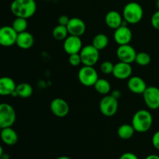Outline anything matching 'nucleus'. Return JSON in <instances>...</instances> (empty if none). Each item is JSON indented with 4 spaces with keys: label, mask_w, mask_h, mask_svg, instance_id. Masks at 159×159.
Listing matches in <instances>:
<instances>
[{
    "label": "nucleus",
    "mask_w": 159,
    "mask_h": 159,
    "mask_svg": "<svg viewBox=\"0 0 159 159\" xmlns=\"http://www.w3.org/2000/svg\"><path fill=\"white\" fill-rule=\"evenodd\" d=\"M151 61H152V58L149 54L146 52H139L137 53L134 62H136L140 66H146L150 64Z\"/></svg>",
    "instance_id": "obj_27"
},
{
    "label": "nucleus",
    "mask_w": 159,
    "mask_h": 159,
    "mask_svg": "<svg viewBox=\"0 0 159 159\" xmlns=\"http://www.w3.org/2000/svg\"><path fill=\"white\" fill-rule=\"evenodd\" d=\"M16 114L13 107L9 103H0V127L2 128L12 127L16 122Z\"/></svg>",
    "instance_id": "obj_5"
},
{
    "label": "nucleus",
    "mask_w": 159,
    "mask_h": 159,
    "mask_svg": "<svg viewBox=\"0 0 159 159\" xmlns=\"http://www.w3.org/2000/svg\"><path fill=\"white\" fill-rule=\"evenodd\" d=\"M152 142L155 148L159 151V130L155 132L154 135L152 136Z\"/></svg>",
    "instance_id": "obj_31"
},
{
    "label": "nucleus",
    "mask_w": 159,
    "mask_h": 159,
    "mask_svg": "<svg viewBox=\"0 0 159 159\" xmlns=\"http://www.w3.org/2000/svg\"><path fill=\"white\" fill-rule=\"evenodd\" d=\"M10 10L16 17L29 19L37 11L35 0H13L10 5Z\"/></svg>",
    "instance_id": "obj_1"
},
{
    "label": "nucleus",
    "mask_w": 159,
    "mask_h": 159,
    "mask_svg": "<svg viewBox=\"0 0 159 159\" xmlns=\"http://www.w3.org/2000/svg\"><path fill=\"white\" fill-rule=\"evenodd\" d=\"M135 130L132 124H122L117 129V134L123 140H128L134 136Z\"/></svg>",
    "instance_id": "obj_22"
},
{
    "label": "nucleus",
    "mask_w": 159,
    "mask_h": 159,
    "mask_svg": "<svg viewBox=\"0 0 159 159\" xmlns=\"http://www.w3.org/2000/svg\"><path fill=\"white\" fill-rule=\"evenodd\" d=\"M70 18H68V16L66 15H61L59 16L58 20H57V22H58L59 25H62V26H67V24L69 22Z\"/></svg>",
    "instance_id": "obj_32"
},
{
    "label": "nucleus",
    "mask_w": 159,
    "mask_h": 159,
    "mask_svg": "<svg viewBox=\"0 0 159 159\" xmlns=\"http://www.w3.org/2000/svg\"><path fill=\"white\" fill-rule=\"evenodd\" d=\"M17 34L12 26H3L0 27V45L2 47H11L16 44Z\"/></svg>",
    "instance_id": "obj_9"
},
{
    "label": "nucleus",
    "mask_w": 159,
    "mask_h": 159,
    "mask_svg": "<svg viewBox=\"0 0 159 159\" xmlns=\"http://www.w3.org/2000/svg\"><path fill=\"white\" fill-rule=\"evenodd\" d=\"M119 159H139L138 157L135 154L132 153V152H126L124 153Z\"/></svg>",
    "instance_id": "obj_33"
},
{
    "label": "nucleus",
    "mask_w": 159,
    "mask_h": 159,
    "mask_svg": "<svg viewBox=\"0 0 159 159\" xmlns=\"http://www.w3.org/2000/svg\"><path fill=\"white\" fill-rule=\"evenodd\" d=\"M50 107L53 114L59 118L65 117L69 113V105L65 99L61 98H55L53 99Z\"/></svg>",
    "instance_id": "obj_13"
},
{
    "label": "nucleus",
    "mask_w": 159,
    "mask_h": 159,
    "mask_svg": "<svg viewBox=\"0 0 159 159\" xmlns=\"http://www.w3.org/2000/svg\"><path fill=\"white\" fill-rule=\"evenodd\" d=\"M2 127H0V134H1V132H2Z\"/></svg>",
    "instance_id": "obj_40"
},
{
    "label": "nucleus",
    "mask_w": 159,
    "mask_h": 159,
    "mask_svg": "<svg viewBox=\"0 0 159 159\" xmlns=\"http://www.w3.org/2000/svg\"><path fill=\"white\" fill-rule=\"evenodd\" d=\"M105 22L109 27L113 30L117 29L124 23L123 16L117 11L115 10H111L107 12L105 16Z\"/></svg>",
    "instance_id": "obj_20"
},
{
    "label": "nucleus",
    "mask_w": 159,
    "mask_h": 159,
    "mask_svg": "<svg viewBox=\"0 0 159 159\" xmlns=\"http://www.w3.org/2000/svg\"><path fill=\"white\" fill-rule=\"evenodd\" d=\"M56 159H71V158H69V157H67V156H61V157H58Z\"/></svg>",
    "instance_id": "obj_38"
},
{
    "label": "nucleus",
    "mask_w": 159,
    "mask_h": 159,
    "mask_svg": "<svg viewBox=\"0 0 159 159\" xmlns=\"http://www.w3.org/2000/svg\"><path fill=\"white\" fill-rule=\"evenodd\" d=\"M156 5H157V7H158V9H159V0H157Z\"/></svg>",
    "instance_id": "obj_39"
},
{
    "label": "nucleus",
    "mask_w": 159,
    "mask_h": 159,
    "mask_svg": "<svg viewBox=\"0 0 159 159\" xmlns=\"http://www.w3.org/2000/svg\"><path fill=\"white\" fill-rule=\"evenodd\" d=\"M132 72H133V69L130 64L120 61L114 65V67H113V76L120 80L129 79L131 76Z\"/></svg>",
    "instance_id": "obj_15"
},
{
    "label": "nucleus",
    "mask_w": 159,
    "mask_h": 159,
    "mask_svg": "<svg viewBox=\"0 0 159 159\" xmlns=\"http://www.w3.org/2000/svg\"><path fill=\"white\" fill-rule=\"evenodd\" d=\"M2 159H9V155H8V154L4 153L2 155Z\"/></svg>",
    "instance_id": "obj_36"
},
{
    "label": "nucleus",
    "mask_w": 159,
    "mask_h": 159,
    "mask_svg": "<svg viewBox=\"0 0 159 159\" xmlns=\"http://www.w3.org/2000/svg\"><path fill=\"white\" fill-rule=\"evenodd\" d=\"M113 67H114V65H113L111 61H103L101 64L100 70L103 74L110 75L113 74Z\"/></svg>",
    "instance_id": "obj_28"
},
{
    "label": "nucleus",
    "mask_w": 159,
    "mask_h": 159,
    "mask_svg": "<svg viewBox=\"0 0 159 159\" xmlns=\"http://www.w3.org/2000/svg\"><path fill=\"white\" fill-rule=\"evenodd\" d=\"M131 123L135 131L138 133H145L152 127L153 117L148 110H139L133 116Z\"/></svg>",
    "instance_id": "obj_2"
},
{
    "label": "nucleus",
    "mask_w": 159,
    "mask_h": 159,
    "mask_svg": "<svg viewBox=\"0 0 159 159\" xmlns=\"http://www.w3.org/2000/svg\"><path fill=\"white\" fill-rule=\"evenodd\" d=\"M34 43V37L30 33L24 31L18 34L16 44L23 50H28L33 47Z\"/></svg>",
    "instance_id": "obj_18"
},
{
    "label": "nucleus",
    "mask_w": 159,
    "mask_h": 159,
    "mask_svg": "<svg viewBox=\"0 0 159 159\" xmlns=\"http://www.w3.org/2000/svg\"><path fill=\"white\" fill-rule=\"evenodd\" d=\"M78 79L82 85L85 87H92L94 86L95 83L99 79V75L93 66L84 65L79 69Z\"/></svg>",
    "instance_id": "obj_4"
},
{
    "label": "nucleus",
    "mask_w": 159,
    "mask_h": 159,
    "mask_svg": "<svg viewBox=\"0 0 159 159\" xmlns=\"http://www.w3.org/2000/svg\"><path fill=\"white\" fill-rule=\"evenodd\" d=\"M79 54L82 63L85 66H94L99 59V51L93 44L82 47Z\"/></svg>",
    "instance_id": "obj_6"
},
{
    "label": "nucleus",
    "mask_w": 159,
    "mask_h": 159,
    "mask_svg": "<svg viewBox=\"0 0 159 159\" xmlns=\"http://www.w3.org/2000/svg\"><path fill=\"white\" fill-rule=\"evenodd\" d=\"M63 48L68 55L79 54L82 48V42L80 37L72 35L68 36V37L64 40Z\"/></svg>",
    "instance_id": "obj_12"
},
{
    "label": "nucleus",
    "mask_w": 159,
    "mask_h": 159,
    "mask_svg": "<svg viewBox=\"0 0 159 159\" xmlns=\"http://www.w3.org/2000/svg\"><path fill=\"white\" fill-rule=\"evenodd\" d=\"M151 23L152 26L157 30H159V9L156 11L155 13L152 15L151 19Z\"/></svg>",
    "instance_id": "obj_30"
},
{
    "label": "nucleus",
    "mask_w": 159,
    "mask_h": 159,
    "mask_svg": "<svg viewBox=\"0 0 159 159\" xmlns=\"http://www.w3.org/2000/svg\"><path fill=\"white\" fill-rule=\"evenodd\" d=\"M16 84L10 77L4 76L0 78V96H11L16 91Z\"/></svg>",
    "instance_id": "obj_17"
},
{
    "label": "nucleus",
    "mask_w": 159,
    "mask_h": 159,
    "mask_svg": "<svg viewBox=\"0 0 159 159\" xmlns=\"http://www.w3.org/2000/svg\"><path fill=\"white\" fill-rule=\"evenodd\" d=\"M144 101L150 110H158L159 108V88L156 86H148L143 93Z\"/></svg>",
    "instance_id": "obj_8"
},
{
    "label": "nucleus",
    "mask_w": 159,
    "mask_h": 159,
    "mask_svg": "<svg viewBox=\"0 0 159 159\" xmlns=\"http://www.w3.org/2000/svg\"><path fill=\"white\" fill-rule=\"evenodd\" d=\"M68 61L71 66L77 67L82 63V60H81L80 54H70L69 57H68Z\"/></svg>",
    "instance_id": "obj_29"
},
{
    "label": "nucleus",
    "mask_w": 159,
    "mask_h": 159,
    "mask_svg": "<svg viewBox=\"0 0 159 159\" xmlns=\"http://www.w3.org/2000/svg\"><path fill=\"white\" fill-rule=\"evenodd\" d=\"M0 138L4 144L9 146L15 145L19 140L18 134L16 130L12 128V127L2 128L0 134Z\"/></svg>",
    "instance_id": "obj_19"
},
{
    "label": "nucleus",
    "mask_w": 159,
    "mask_h": 159,
    "mask_svg": "<svg viewBox=\"0 0 159 159\" xmlns=\"http://www.w3.org/2000/svg\"><path fill=\"white\" fill-rule=\"evenodd\" d=\"M109 43V38L106 34H96L93 39L92 44L99 51L105 49Z\"/></svg>",
    "instance_id": "obj_24"
},
{
    "label": "nucleus",
    "mask_w": 159,
    "mask_h": 159,
    "mask_svg": "<svg viewBox=\"0 0 159 159\" xmlns=\"http://www.w3.org/2000/svg\"><path fill=\"white\" fill-rule=\"evenodd\" d=\"M118 99L111 95H106L99 102V110L102 115L105 116H114L118 110Z\"/></svg>",
    "instance_id": "obj_7"
},
{
    "label": "nucleus",
    "mask_w": 159,
    "mask_h": 159,
    "mask_svg": "<svg viewBox=\"0 0 159 159\" xmlns=\"http://www.w3.org/2000/svg\"><path fill=\"white\" fill-rule=\"evenodd\" d=\"M143 16L142 6L136 2H128L123 9V18L127 24H137L142 20Z\"/></svg>",
    "instance_id": "obj_3"
},
{
    "label": "nucleus",
    "mask_w": 159,
    "mask_h": 159,
    "mask_svg": "<svg viewBox=\"0 0 159 159\" xmlns=\"http://www.w3.org/2000/svg\"><path fill=\"white\" fill-rule=\"evenodd\" d=\"M66 27L69 35L76 36V37L82 36L86 30V25L85 22L78 17H73L70 19Z\"/></svg>",
    "instance_id": "obj_14"
},
{
    "label": "nucleus",
    "mask_w": 159,
    "mask_h": 159,
    "mask_svg": "<svg viewBox=\"0 0 159 159\" xmlns=\"http://www.w3.org/2000/svg\"><path fill=\"white\" fill-rule=\"evenodd\" d=\"M133 37L131 30L127 26V24L123 23L120 26L115 30L113 34V39L116 43L118 45L129 44Z\"/></svg>",
    "instance_id": "obj_11"
},
{
    "label": "nucleus",
    "mask_w": 159,
    "mask_h": 159,
    "mask_svg": "<svg viewBox=\"0 0 159 159\" xmlns=\"http://www.w3.org/2000/svg\"><path fill=\"white\" fill-rule=\"evenodd\" d=\"M27 26V19L22 18V17H16L12 23V27L15 30L17 34L26 31Z\"/></svg>",
    "instance_id": "obj_26"
},
{
    "label": "nucleus",
    "mask_w": 159,
    "mask_h": 159,
    "mask_svg": "<svg viewBox=\"0 0 159 159\" xmlns=\"http://www.w3.org/2000/svg\"><path fill=\"white\" fill-rule=\"evenodd\" d=\"M94 88L98 93L101 95H108L111 92V85L107 80L104 79H98L94 85Z\"/></svg>",
    "instance_id": "obj_23"
},
{
    "label": "nucleus",
    "mask_w": 159,
    "mask_h": 159,
    "mask_svg": "<svg viewBox=\"0 0 159 159\" xmlns=\"http://www.w3.org/2000/svg\"><path fill=\"white\" fill-rule=\"evenodd\" d=\"M16 93L18 97L22 98V99H28L33 95L34 89L30 84L26 83V82H22V83L16 85Z\"/></svg>",
    "instance_id": "obj_21"
},
{
    "label": "nucleus",
    "mask_w": 159,
    "mask_h": 159,
    "mask_svg": "<svg viewBox=\"0 0 159 159\" xmlns=\"http://www.w3.org/2000/svg\"><path fill=\"white\" fill-rule=\"evenodd\" d=\"M0 159H2V158H0Z\"/></svg>",
    "instance_id": "obj_41"
},
{
    "label": "nucleus",
    "mask_w": 159,
    "mask_h": 159,
    "mask_svg": "<svg viewBox=\"0 0 159 159\" xmlns=\"http://www.w3.org/2000/svg\"><path fill=\"white\" fill-rule=\"evenodd\" d=\"M137 52L136 50L129 44L120 45L116 50V56L120 61L131 64L135 61Z\"/></svg>",
    "instance_id": "obj_10"
},
{
    "label": "nucleus",
    "mask_w": 159,
    "mask_h": 159,
    "mask_svg": "<svg viewBox=\"0 0 159 159\" xmlns=\"http://www.w3.org/2000/svg\"><path fill=\"white\" fill-rule=\"evenodd\" d=\"M110 95H111V96H113L114 98H116V99H119L121 97V96H122V94H121V92L120 91V90H113Z\"/></svg>",
    "instance_id": "obj_34"
},
{
    "label": "nucleus",
    "mask_w": 159,
    "mask_h": 159,
    "mask_svg": "<svg viewBox=\"0 0 159 159\" xmlns=\"http://www.w3.org/2000/svg\"><path fill=\"white\" fill-rule=\"evenodd\" d=\"M3 154H4V152H3V148H2V147L1 146V144H0V158H2V156Z\"/></svg>",
    "instance_id": "obj_37"
},
{
    "label": "nucleus",
    "mask_w": 159,
    "mask_h": 159,
    "mask_svg": "<svg viewBox=\"0 0 159 159\" xmlns=\"http://www.w3.org/2000/svg\"><path fill=\"white\" fill-rule=\"evenodd\" d=\"M144 159H159V156L158 155H155V154H152V155H148Z\"/></svg>",
    "instance_id": "obj_35"
},
{
    "label": "nucleus",
    "mask_w": 159,
    "mask_h": 159,
    "mask_svg": "<svg viewBox=\"0 0 159 159\" xmlns=\"http://www.w3.org/2000/svg\"><path fill=\"white\" fill-rule=\"evenodd\" d=\"M127 87L131 93L141 95L144 93L148 86L142 78L139 76H130L127 81Z\"/></svg>",
    "instance_id": "obj_16"
},
{
    "label": "nucleus",
    "mask_w": 159,
    "mask_h": 159,
    "mask_svg": "<svg viewBox=\"0 0 159 159\" xmlns=\"http://www.w3.org/2000/svg\"><path fill=\"white\" fill-rule=\"evenodd\" d=\"M68 35H69V34H68V29H67V27L65 26H62V25L58 24L53 29V37L55 40H59V41L65 40L68 37Z\"/></svg>",
    "instance_id": "obj_25"
}]
</instances>
